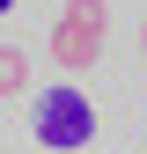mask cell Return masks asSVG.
<instances>
[{
	"label": "cell",
	"instance_id": "4",
	"mask_svg": "<svg viewBox=\"0 0 147 154\" xmlns=\"http://www.w3.org/2000/svg\"><path fill=\"white\" fill-rule=\"evenodd\" d=\"M140 51H147V22H140Z\"/></svg>",
	"mask_w": 147,
	"mask_h": 154
},
{
	"label": "cell",
	"instance_id": "1",
	"mask_svg": "<svg viewBox=\"0 0 147 154\" xmlns=\"http://www.w3.org/2000/svg\"><path fill=\"white\" fill-rule=\"evenodd\" d=\"M30 132H37L44 154H81L96 140V103H88L81 88H44L30 103Z\"/></svg>",
	"mask_w": 147,
	"mask_h": 154
},
{
	"label": "cell",
	"instance_id": "5",
	"mask_svg": "<svg viewBox=\"0 0 147 154\" xmlns=\"http://www.w3.org/2000/svg\"><path fill=\"white\" fill-rule=\"evenodd\" d=\"M8 8H15V0H0V15H8Z\"/></svg>",
	"mask_w": 147,
	"mask_h": 154
},
{
	"label": "cell",
	"instance_id": "2",
	"mask_svg": "<svg viewBox=\"0 0 147 154\" xmlns=\"http://www.w3.org/2000/svg\"><path fill=\"white\" fill-rule=\"evenodd\" d=\"M103 29H110V8H103V0H66L59 22H52V59H59L66 73L96 66L103 59Z\"/></svg>",
	"mask_w": 147,
	"mask_h": 154
},
{
	"label": "cell",
	"instance_id": "3",
	"mask_svg": "<svg viewBox=\"0 0 147 154\" xmlns=\"http://www.w3.org/2000/svg\"><path fill=\"white\" fill-rule=\"evenodd\" d=\"M0 95H30V59L15 44H0Z\"/></svg>",
	"mask_w": 147,
	"mask_h": 154
}]
</instances>
